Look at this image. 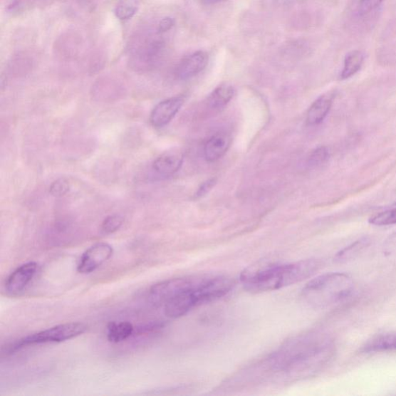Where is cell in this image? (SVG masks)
<instances>
[{
    "instance_id": "1",
    "label": "cell",
    "mask_w": 396,
    "mask_h": 396,
    "mask_svg": "<svg viewBox=\"0 0 396 396\" xmlns=\"http://www.w3.org/2000/svg\"><path fill=\"white\" fill-rule=\"evenodd\" d=\"M336 354L335 340L320 331L304 333L286 341L259 365L264 379L295 382L317 375Z\"/></svg>"
},
{
    "instance_id": "2",
    "label": "cell",
    "mask_w": 396,
    "mask_h": 396,
    "mask_svg": "<svg viewBox=\"0 0 396 396\" xmlns=\"http://www.w3.org/2000/svg\"><path fill=\"white\" fill-rule=\"evenodd\" d=\"M321 267V263L315 259L284 264L251 266L242 272L241 281L246 291L250 293L274 291L307 280Z\"/></svg>"
},
{
    "instance_id": "3",
    "label": "cell",
    "mask_w": 396,
    "mask_h": 396,
    "mask_svg": "<svg viewBox=\"0 0 396 396\" xmlns=\"http://www.w3.org/2000/svg\"><path fill=\"white\" fill-rule=\"evenodd\" d=\"M233 282L224 276H188L181 289L164 306L166 316L177 319L184 316L199 306L226 296Z\"/></svg>"
},
{
    "instance_id": "4",
    "label": "cell",
    "mask_w": 396,
    "mask_h": 396,
    "mask_svg": "<svg viewBox=\"0 0 396 396\" xmlns=\"http://www.w3.org/2000/svg\"><path fill=\"white\" fill-rule=\"evenodd\" d=\"M355 290L353 278L344 273H330L313 278L303 287V300L313 308L325 309L347 300Z\"/></svg>"
},
{
    "instance_id": "5",
    "label": "cell",
    "mask_w": 396,
    "mask_h": 396,
    "mask_svg": "<svg viewBox=\"0 0 396 396\" xmlns=\"http://www.w3.org/2000/svg\"><path fill=\"white\" fill-rule=\"evenodd\" d=\"M87 329L83 323H63L14 342L6 348V353H13L22 348L34 345L59 343L82 335Z\"/></svg>"
},
{
    "instance_id": "6",
    "label": "cell",
    "mask_w": 396,
    "mask_h": 396,
    "mask_svg": "<svg viewBox=\"0 0 396 396\" xmlns=\"http://www.w3.org/2000/svg\"><path fill=\"white\" fill-rule=\"evenodd\" d=\"M113 255V247L105 242L97 244L87 249L80 258L77 270L79 273L88 274L95 271Z\"/></svg>"
},
{
    "instance_id": "7",
    "label": "cell",
    "mask_w": 396,
    "mask_h": 396,
    "mask_svg": "<svg viewBox=\"0 0 396 396\" xmlns=\"http://www.w3.org/2000/svg\"><path fill=\"white\" fill-rule=\"evenodd\" d=\"M184 102L185 97L179 95L166 99L157 104L150 114V121L152 127L156 128L165 127L174 118Z\"/></svg>"
},
{
    "instance_id": "8",
    "label": "cell",
    "mask_w": 396,
    "mask_h": 396,
    "mask_svg": "<svg viewBox=\"0 0 396 396\" xmlns=\"http://www.w3.org/2000/svg\"><path fill=\"white\" fill-rule=\"evenodd\" d=\"M38 268V265L35 262H30L18 267L6 278V291L11 294L22 292L37 273Z\"/></svg>"
},
{
    "instance_id": "9",
    "label": "cell",
    "mask_w": 396,
    "mask_h": 396,
    "mask_svg": "<svg viewBox=\"0 0 396 396\" xmlns=\"http://www.w3.org/2000/svg\"><path fill=\"white\" fill-rule=\"evenodd\" d=\"M208 63V53L202 51H197L179 63L175 71L176 76L179 80L190 79L199 74Z\"/></svg>"
},
{
    "instance_id": "10",
    "label": "cell",
    "mask_w": 396,
    "mask_h": 396,
    "mask_svg": "<svg viewBox=\"0 0 396 396\" xmlns=\"http://www.w3.org/2000/svg\"><path fill=\"white\" fill-rule=\"evenodd\" d=\"M183 162V152L178 150H172L158 157L152 164V169L159 175L169 177L181 169Z\"/></svg>"
},
{
    "instance_id": "11",
    "label": "cell",
    "mask_w": 396,
    "mask_h": 396,
    "mask_svg": "<svg viewBox=\"0 0 396 396\" xmlns=\"http://www.w3.org/2000/svg\"><path fill=\"white\" fill-rule=\"evenodd\" d=\"M231 145V138L226 133H216L206 141L204 157L210 163L221 159L226 154Z\"/></svg>"
},
{
    "instance_id": "12",
    "label": "cell",
    "mask_w": 396,
    "mask_h": 396,
    "mask_svg": "<svg viewBox=\"0 0 396 396\" xmlns=\"http://www.w3.org/2000/svg\"><path fill=\"white\" fill-rule=\"evenodd\" d=\"M335 95V92L328 93L320 96L311 105L307 115L308 125H317L325 120L331 109Z\"/></svg>"
},
{
    "instance_id": "13",
    "label": "cell",
    "mask_w": 396,
    "mask_h": 396,
    "mask_svg": "<svg viewBox=\"0 0 396 396\" xmlns=\"http://www.w3.org/2000/svg\"><path fill=\"white\" fill-rule=\"evenodd\" d=\"M395 350H396V331L387 332L373 337L368 340L360 350L363 353H377Z\"/></svg>"
},
{
    "instance_id": "14",
    "label": "cell",
    "mask_w": 396,
    "mask_h": 396,
    "mask_svg": "<svg viewBox=\"0 0 396 396\" xmlns=\"http://www.w3.org/2000/svg\"><path fill=\"white\" fill-rule=\"evenodd\" d=\"M235 95V89L227 84L216 88L208 98V105L212 110L219 111L226 107Z\"/></svg>"
},
{
    "instance_id": "15",
    "label": "cell",
    "mask_w": 396,
    "mask_h": 396,
    "mask_svg": "<svg viewBox=\"0 0 396 396\" xmlns=\"http://www.w3.org/2000/svg\"><path fill=\"white\" fill-rule=\"evenodd\" d=\"M365 58V53L362 51L355 50L349 52L344 61L340 79L346 80L357 74L364 64Z\"/></svg>"
},
{
    "instance_id": "16",
    "label": "cell",
    "mask_w": 396,
    "mask_h": 396,
    "mask_svg": "<svg viewBox=\"0 0 396 396\" xmlns=\"http://www.w3.org/2000/svg\"><path fill=\"white\" fill-rule=\"evenodd\" d=\"M134 328L130 322L110 323L107 328V338L112 343H119L130 338Z\"/></svg>"
},
{
    "instance_id": "17",
    "label": "cell",
    "mask_w": 396,
    "mask_h": 396,
    "mask_svg": "<svg viewBox=\"0 0 396 396\" xmlns=\"http://www.w3.org/2000/svg\"><path fill=\"white\" fill-rule=\"evenodd\" d=\"M370 245V240L368 238H362L355 241L353 244L340 250L335 256L338 262H345L349 259H353Z\"/></svg>"
},
{
    "instance_id": "18",
    "label": "cell",
    "mask_w": 396,
    "mask_h": 396,
    "mask_svg": "<svg viewBox=\"0 0 396 396\" xmlns=\"http://www.w3.org/2000/svg\"><path fill=\"white\" fill-rule=\"evenodd\" d=\"M369 223L376 226H388L396 224V208L375 214Z\"/></svg>"
},
{
    "instance_id": "19",
    "label": "cell",
    "mask_w": 396,
    "mask_h": 396,
    "mask_svg": "<svg viewBox=\"0 0 396 396\" xmlns=\"http://www.w3.org/2000/svg\"><path fill=\"white\" fill-rule=\"evenodd\" d=\"M330 150L326 147H320L311 152L308 157V165L313 167H318L325 165L329 160Z\"/></svg>"
},
{
    "instance_id": "20",
    "label": "cell",
    "mask_w": 396,
    "mask_h": 396,
    "mask_svg": "<svg viewBox=\"0 0 396 396\" xmlns=\"http://www.w3.org/2000/svg\"><path fill=\"white\" fill-rule=\"evenodd\" d=\"M137 11V6L136 4L128 0V1L121 2L117 6L115 14L120 20L127 21L131 19V18L136 14Z\"/></svg>"
},
{
    "instance_id": "21",
    "label": "cell",
    "mask_w": 396,
    "mask_h": 396,
    "mask_svg": "<svg viewBox=\"0 0 396 396\" xmlns=\"http://www.w3.org/2000/svg\"><path fill=\"white\" fill-rule=\"evenodd\" d=\"M124 219L120 214L108 216L102 224V231L106 235L115 233L123 226Z\"/></svg>"
},
{
    "instance_id": "22",
    "label": "cell",
    "mask_w": 396,
    "mask_h": 396,
    "mask_svg": "<svg viewBox=\"0 0 396 396\" xmlns=\"http://www.w3.org/2000/svg\"><path fill=\"white\" fill-rule=\"evenodd\" d=\"M70 184L67 179L59 178L53 182L50 187V194L56 197H61L68 193Z\"/></svg>"
},
{
    "instance_id": "23",
    "label": "cell",
    "mask_w": 396,
    "mask_h": 396,
    "mask_svg": "<svg viewBox=\"0 0 396 396\" xmlns=\"http://www.w3.org/2000/svg\"><path fill=\"white\" fill-rule=\"evenodd\" d=\"M382 2L383 0H360L359 12L363 15L371 13L379 7Z\"/></svg>"
},
{
    "instance_id": "24",
    "label": "cell",
    "mask_w": 396,
    "mask_h": 396,
    "mask_svg": "<svg viewBox=\"0 0 396 396\" xmlns=\"http://www.w3.org/2000/svg\"><path fill=\"white\" fill-rule=\"evenodd\" d=\"M216 183H217V179L216 178L208 179V181L204 182L202 184H201L199 188L197 189L195 197L197 198H200L205 196L207 194H209V192L214 187Z\"/></svg>"
},
{
    "instance_id": "25",
    "label": "cell",
    "mask_w": 396,
    "mask_h": 396,
    "mask_svg": "<svg viewBox=\"0 0 396 396\" xmlns=\"http://www.w3.org/2000/svg\"><path fill=\"white\" fill-rule=\"evenodd\" d=\"M174 25V21L173 18L165 17L163 20H161L158 25V31L160 33H165L170 31L173 28Z\"/></svg>"
},
{
    "instance_id": "26",
    "label": "cell",
    "mask_w": 396,
    "mask_h": 396,
    "mask_svg": "<svg viewBox=\"0 0 396 396\" xmlns=\"http://www.w3.org/2000/svg\"><path fill=\"white\" fill-rule=\"evenodd\" d=\"M202 1L207 5H213L222 1V0H202Z\"/></svg>"
}]
</instances>
